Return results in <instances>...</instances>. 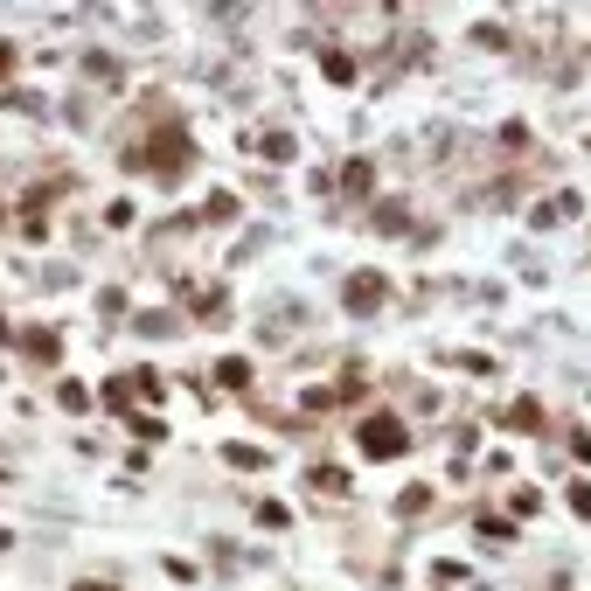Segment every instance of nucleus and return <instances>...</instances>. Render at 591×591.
Segmentation results:
<instances>
[{
  "label": "nucleus",
  "instance_id": "obj_1",
  "mask_svg": "<svg viewBox=\"0 0 591 591\" xmlns=\"http://www.w3.org/2000/svg\"><path fill=\"white\" fill-rule=\"evenodd\" d=\"M362 452H369V459H404V452H411V432H404V418L376 411V418L362 425Z\"/></svg>",
  "mask_w": 591,
  "mask_h": 591
},
{
  "label": "nucleus",
  "instance_id": "obj_2",
  "mask_svg": "<svg viewBox=\"0 0 591 591\" xmlns=\"http://www.w3.org/2000/svg\"><path fill=\"white\" fill-rule=\"evenodd\" d=\"M348 306H355V313H376V306H383V279H376V272H355V279H348Z\"/></svg>",
  "mask_w": 591,
  "mask_h": 591
},
{
  "label": "nucleus",
  "instance_id": "obj_3",
  "mask_svg": "<svg viewBox=\"0 0 591 591\" xmlns=\"http://www.w3.org/2000/svg\"><path fill=\"white\" fill-rule=\"evenodd\" d=\"M21 348H28V355H35V362H49V355H56V341H49V334H42V327H28V341H21Z\"/></svg>",
  "mask_w": 591,
  "mask_h": 591
},
{
  "label": "nucleus",
  "instance_id": "obj_4",
  "mask_svg": "<svg viewBox=\"0 0 591 591\" xmlns=\"http://www.w3.org/2000/svg\"><path fill=\"white\" fill-rule=\"evenodd\" d=\"M216 383H230V390H244V383H251V362H223V369H216Z\"/></svg>",
  "mask_w": 591,
  "mask_h": 591
},
{
  "label": "nucleus",
  "instance_id": "obj_5",
  "mask_svg": "<svg viewBox=\"0 0 591 591\" xmlns=\"http://www.w3.org/2000/svg\"><path fill=\"white\" fill-rule=\"evenodd\" d=\"M571 508H578V515L591 522V487H571Z\"/></svg>",
  "mask_w": 591,
  "mask_h": 591
},
{
  "label": "nucleus",
  "instance_id": "obj_6",
  "mask_svg": "<svg viewBox=\"0 0 591 591\" xmlns=\"http://www.w3.org/2000/svg\"><path fill=\"white\" fill-rule=\"evenodd\" d=\"M77 591H112V585H77Z\"/></svg>",
  "mask_w": 591,
  "mask_h": 591
}]
</instances>
